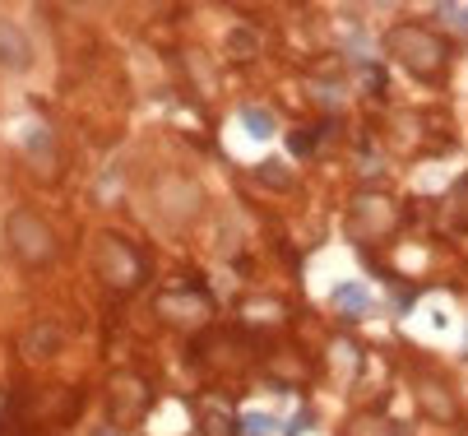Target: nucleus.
Listing matches in <instances>:
<instances>
[{
  "label": "nucleus",
  "instance_id": "f03ea898",
  "mask_svg": "<svg viewBox=\"0 0 468 436\" xmlns=\"http://www.w3.org/2000/svg\"><path fill=\"white\" fill-rule=\"evenodd\" d=\"M10 242H14V251H19L23 265H46V260L56 256V237H51V228H46L37 213H28V209L10 213Z\"/></svg>",
  "mask_w": 468,
  "mask_h": 436
},
{
  "label": "nucleus",
  "instance_id": "f257e3e1",
  "mask_svg": "<svg viewBox=\"0 0 468 436\" xmlns=\"http://www.w3.org/2000/svg\"><path fill=\"white\" fill-rule=\"evenodd\" d=\"M385 46H390L417 79H431L436 70L445 66V42H441L431 28H422V23H403V28H394V33L385 37Z\"/></svg>",
  "mask_w": 468,
  "mask_h": 436
},
{
  "label": "nucleus",
  "instance_id": "f8f14e48",
  "mask_svg": "<svg viewBox=\"0 0 468 436\" xmlns=\"http://www.w3.org/2000/svg\"><path fill=\"white\" fill-rule=\"evenodd\" d=\"M455 23H459V28L468 33V10H455Z\"/></svg>",
  "mask_w": 468,
  "mask_h": 436
},
{
  "label": "nucleus",
  "instance_id": "7ed1b4c3",
  "mask_svg": "<svg viewBox=\"0 0 468 436\" xmlns=\"http://www.w3.org/2000/svg\"><path fill=\"white\" fill-rule=\"evenodd\" d=\"M394 218H399V209H394L385 195H362V200H357V223H362V237H385L394 228Z\"/></svg>",
  "mask_w": 468,
  "mask_h": 436
},
{
  "label": "nucleus",
  "instance_id": "6e6552de",
  "mask_svg": "<svg viewBox=\"0 0 468 436\" xmlns=\"http://www.w3.org/2000/svg\"><path fill=\"white\" fill-rule=\"evenodd\" d=\"M260 181H269L274 190H288L292 186V177L283 172V163H260Z\"/></svg>",
  "mask_w": 468,
  "mask_h": 436
},
{
  "label": "nucleus",
  "instance_id": "9d476101",
  "mask_svg": "<svg viewBox=\"0 0 468 436\" xmlns=\"http://www.w3.org/2000/svg\"><path fill=\"white\" fill-rule=\"evenodd\" d=\"M311 144H315V139H311L306 130H297V135H292V154H311Z\"/></svg>",
  "mask_w": 468,
  "mask_h": 436
},
{
  "label": "nucleus",
  "instance_id": "39448f33",
  "mask_svg": "<svg viewBox=\"0 0 468 436\" xmlns=\"http://www.w3.org/2000/svg\"><path fill=\"white\" fill-rule=\"evenodd\" d=\"M241 125L255 135V139H269V135H274V116H269L265 107H246V112H241Z\"/></svg>",
  "mask_w": 468,
  "mask_h": 436
},
{
  "label": "nucleus",
  "instance_id": "423d86ee",
  "mask_svg": "<svg viewBox=\"0 0 468 436\" xmlns=\"http://www.w3.org/2000/svg\"><path fill=\"white\" fill-rule=\"evenodd\" d=\"M348 436H399V427H390L385 418H357Z\"/></svg>",
  "mask_w": 468,
  "mask_h": 436
},
{
  "label": "nucleus",
  "instance_id": "20e7f679",
  "mask_svg": "<svg viewBox=\"0 0 468 436\" xmlns=\"http://www.w3.org/2000/svg\"><path fill=\"white\" fill-rule=\"evenodd\" d=\"M0 66L5 70H28L33 66V42L23 37L14 19H0Z\"/></svg>",
  "mask_w": 468,
  "mask_h": 436
},
{
  "label": "nucleus",
  "instance_id": "0eeeda50",
  "mask_svg": "<svg viewBox=\"0 0 468 436\" xmlns=\"http://www.w3.org/2000/svg\"><path fill=\"white\" fill-rule=\"evenodd\" d=\"M339 306H348V311H353V320H357V316L367 311V292L348 283V288H339Z\"/></svg>",
  "mask_w": 468,
  "mask_h": 436
},
{
  "label": "nucleus",
  "instance_id": "1a4fd4ad",
  "mask_svg": "<svg viewBox=\"0 0 468 436\" xmlns=\"http://www.w3.org/2000/svg\"><path fill=\"white\" fill-rule=\"evenodd\" d=\"M241 427H246V432H255V436H265V432H274V418H265V413H251Z\"/></svg>",
  "mask_w": 468,
  "mask_h": 436
},
{
  "label": "nucleus",
  "instance_id": "9b49d317",
  "mask_svg": "<svg viewBox=\"0 0 468 436\" xmlns=\"http://www.w3.org/2000/svg\"><path fill=\"white\" fill-rule=\"evenodd\" d=\"M232 51H255V33H236L232 37Z\"/></svg>",
  "mask_w": 468,
  "mask_h": 436
}]
</instances>
